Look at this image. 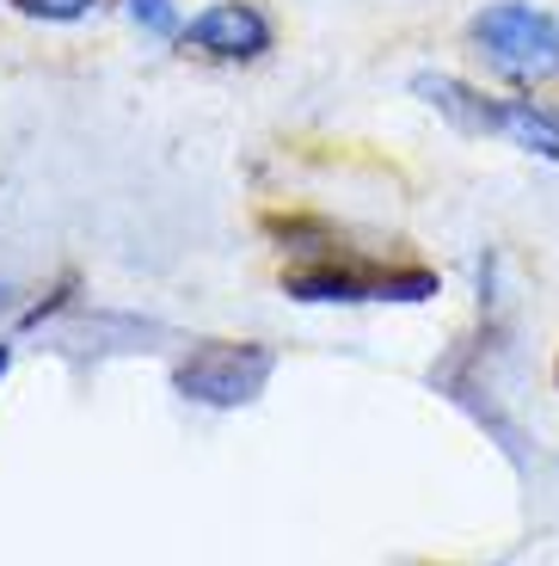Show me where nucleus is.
Segmentation results:
<instances>
[{
	"mask_svg": "<svg viewBox=\"0 0 559 566\" xmlns=\"http://www.w3.org/2000/svg\"><path fill=\"white\" fill-rule=\"evenodd\" d=\"M498 136L529 160H547L559 167V105L535 99V93H510L498 112Z\"/></svg>",
	"mask_w": 559,
	"mask_h": 566,
	"instance_id": "423d86ee",
	"label": "nucleus"
},
{
	"mask_svg": "<svg viewBox=\"0 0 559 566\" xmlns=\"http://www.w3.org/2000/svg\"><path fill=\"white\" fill-rule=\"evenodd\" d=\"M271 38L277 31H271V19L252 0H215L197 19H184V31H179L184 50H197L210 62H259L271 50Z\"/></svg>",
	"mask_w": 559,
	"mask_h": 566,
	"instance_id": "20e7f679",
	"label": "nucleus"
},
{
	"mask_svg": "<svg viewBox=\"0 0 559 566\" xmlns=\"http://www.w3.org/2000/svg\"><path fill=\"white\" fill-rule=\"evenodd\" d=\"M124 13L136 19L148 38H179V31H184V19H179L172 0H124Z\"/></svg>",
	"mask_w": 559,
	"mask_h": 566,
	"instance_id": "0eeeda50",
	"label": "nucleus"
},
{
	"mask_svg": "<svg viewBox=\"0 0 559 566\" xmlns=\"http://www.w3.org/2000/svg\"><path fill=\"white\" fill-rule=\"evenodd\" d=\"M412 93L443 117L449 129H462V136H498V112L504 99L486 93V86L462 81V74H436V69H419L412 74Z\"/></svg>",
	"mask_w": 559,
	"mask_h": 566,
	"instance_id": "39448f33",
	"label": "nucleus"
},
{
	"mask_svg": "<svg viewBox=\"0 0 559 566\" xmlns=\"http://www.w3.org/2000/svg\"><path fill=\"white\" fill-rule=\"evenodd\" d=\"M25 19H43V25H74V19H86L98 7V0H13Z\"/></svg>",
	"mask_w": 559,
	"mask_h": 566,
	"instance_id": "6e6552de",
	"label": "nucleus"
},
{
	"mask_svg": "<svg viewBox=\"0 0 559 566\" xmlns=\"http://www.w3.org/2000/svg\"><path fill=\"white\" fill-rule=\"evenodd\" d=\"M271 369H277V352L252 339H203L179 357L172 382H179L184 400L197 407H246V400L265 395Z\"/></svg>",
	"mask_w": 559,
	"mask_h": 566,
	"instance_id": "f03ea898",
	"label": "nucleus"
},
{
	"mask_svg": "<svg viewBox=\"0 0 559 566\" xmlns=\"http://www.w3.org/2000/svg\"><path fill=\"white\" fill-rule=\"evenodd\" d=\"M467 43L517 93H535V86L559 81V13H547L535 0H486L467 19Z\"/></svg>",
	"mask_w": 559,
	"mask_h": 566,
	"instance_id": "f257e3e1",
	"label": "nucleus"
},
{
	"mask_svg": "<svg viewBox=\"0 0 559 566\" xmlns=\"http://www.w3.org/2000/svg\"><path fill=\"white\" fill-rule=\"evenodd\" d=\"M7 364H13V345H0V376H7Z\"/></svg>",
	"mask_w": 559,
	"mask_h": 566,
	"instance_id": "1a4fd4ad",
	"label": "nucleus"
},
{
	"mask_svg": "<svg viewBox=\"0 0 559 566\" xmlns=\"http://www.w3.org/2000/svg\"><path fill=\"white\" fill-rule=\"evenodd\" d=\"M295 302H431L436 271L424 265H363V259H320V265L283 271Z\"/></svg>",
	"mask_w": 559,
	"mask_h": 566,
	"instance_id": "7ed1b4c3",
	"label": "nucleus"
}]
</instances>
